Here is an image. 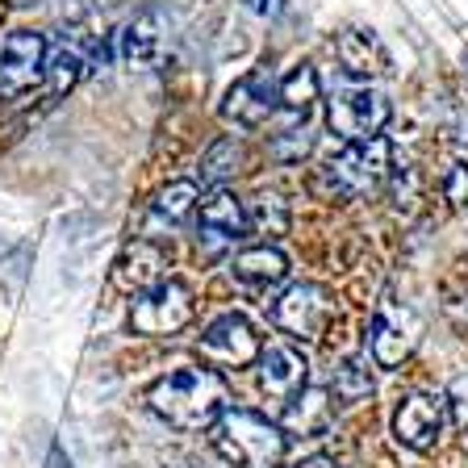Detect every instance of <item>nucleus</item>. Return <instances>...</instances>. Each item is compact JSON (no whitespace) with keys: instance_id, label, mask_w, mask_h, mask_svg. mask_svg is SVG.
Here are the masks:
<instances>
[{"instance_id":"1","label":"nucleus","mask_w":468,"mask_h":468,"mask_svg":"<svg viewBox=\"0 0 468 468\" xmlns=\"http://www.w3.org/2000/svg\"><path fill=\"white\" fill-rule=\"evenodd\" d=\"M146 406L176 431H201L214 427L226 410V385L214 368H172L151 385Z\"/></svg>"},{"instance_id":"2","label":"nucleus","mask_w":468,"mask_h":468,"mask_svg":"<svg viewBox=\"0 0 468 468\" xmlns=\"http://www.w3.org/2000/svg\"><path fill=\"white\" fill-rule=\"evenodd\" d=\"M214 448L234 468H276L284 460V435L255 410H222L214 422Z\"/></svg>"},{"instance_id":"3","label":"nucleus","mask_w":468,"mask_h":468,"mask_svg":"<svg viewBox=\"0 0 468 468\" xmlns=\"http://www.w3.org/2000/svg\"><path fill=\"white\" fill-rule=\"evenodd\" d=\"M389 176V143L385 138H368V143H351L347 151H339L335 159H326L318 185L331 197L343 201H356V197H368L385 185Z\"/></svg>"},{"instance_id":"4","label":"nucleus","mask_w":468,"mask_h":468,"mask_svg":"<svg viewBox=\"0 0 468 468\" xmlns=\"http://www.w3.org/2000/svg\"><path fill=\"white\" fill-rule=\"evenodd\" d=\"M188 322H193V292L180 281H159L155 289L138 292L130 310V326L138 335H176Z\"/></svg>"},{"instance_id":"5","label":"nucleus","mask_w":468,"mask_h":468,"mask_svg":"<svg viewBox=\"0 0 468 468\" xmlns=\"http://www.w3.org/2000/svg\"><path fill=\"white\" fill-rule=\"evenodd\" d=\"M331 130L347 143H368L385 130L389 122V101L372 92L368 84L364 88H335L331 92Z\"/></svg>"},{"instance_id":"6","label":"nucleus","mask_w":468,"mask_h":468,"mask_svg":"<svg viewBox=\"0 0 468 468\" xmlns=\"http://www.w3.org/2000/svg\"><path fill=\"white\" fill-rule=\"evenodd\" d=\"M419 343V314L406 302H398L393 292H385L372 314V360L380 368H398Z\"/></svg>"},{"instance_id":"7","label":"nucleus","mask_w":468,"mask_h":468,"mask_svg":"<svg viewBox=\"0 0 468 468\" xmlns=\"http://www.w3.org/2000/svg\"><path fill=\"white\" fill-rule=\"evenodd\" d=\"M47 76V38L34 29H13L0 38V92L17 97Z\"/></svg>"},{"instance_id":"8","label":"nucleus","mask_w":468,"mask_h":468,"mask_svg":"<svg viewBox=\"0 0 468 468\" xmlns=\"http://www.w3.org/2000/svg\"><path fill=\"white\" fill-rule=\"evenodd\" d=\"M272 318L281 331H289L292 339H322V326L331 318V297L322 284H292L281 292V302L272 305Z\"/></svg>"},{"instance_id":"9","label":"nucleus","mask_w":468,"mask_h":468,"mask_svg":"<svg viewBox=\"0 0 468 468\" xmlns=\"http://www.w3.org/2000/svg\"><path fill=\"white\" fill-rule=\"evenodd\" d=\"M201 356L209 364H222V368H247V364L260 356V335L251 331V322L243 314H222V318L201 335Z\"/></svg>"},{"instance_id":"10","label":"nucleus","mask_w":468,"mask_h":468,"mask_svg":"<svg viewBox=\"0 0 468 468\" xmlns=\"http://www.w3.org/2000/svg\"><path fill=\"white\" fill-rule=\"evenodd\" d=\"M197 230H201V243L209 251H226L239 239H247V205L239 201L234 193L218 188L209 201H201V214H197Z\"/></svg>"},{"instance_id":"11","label":"nucleus","mask_w":468,"mask_h":468,"mask_svg":"<svg viewBox=\"0 0 468 468\" xmlns=\"http://www.w3.org/2000/svg\"><path fill=\"white\" fill-rule=\"evenodd\" d=\"M443 431V398L431 393H410L393 414V435L406 443L410 452H431Z\"/></svg>"},{"instance_id":"12","label":"nucleus","mask_w":468,"mask_h":468,"mask_svg":"<svg viewBox=\"0 0 468 468\" xmlns=\"http://www.w3.org/2000/svg\"><path fill=\"white\" fill-rule=\"evenodd\" d=\"M272 109H276V84H272V76H268V71H251V76L234 80L230 92H226V101H222V117H226V122L247 126V130L263 126V122L272 117Z\"/></svg>"},{"instance_id":"13","label":"nucleus","mask_w":468,"mask_h":468,"mask_svg":"<svg viewBox=\"0 0 468 468\" xmlns=\"http://www.w3.org/2000/svg\"><path fill=\"white\" fill-rule=\"evenodd\" d=\"M164 272H167V251L164 247H159L155 239H134L113 263V289L134 292L138 297V292L155 289V284L164 281Z\"/></svg>"},{"instance_id":"14","label":"nucleus","mask_w":468,"mask_h":468,"mask_svg":"<svg viewBox=\"0 0 468 468\" xmlns=\"http://www.w3.org/2000/svg\"><path fill=\"white\" fill-rule=\"evenodd\" d=\"M335 55H339L343 71L356 80L389 76V50H385V42H380L372 29H360V26L343 29L339 38H335Z\"/></svg>"},{"instance_id":"15","label":"nucleus","mask_w":468,"mask_h":468,"mask_svg":"<svg viewBox=\"0 0 468 468\" xmlns=\"http://www.w3.org/2000/svg\"><path fill=\"white\" fill-rule=\"evenodd\" d=\"M305 377H310V364H305L302 351L292 347H268L260 356V385L268 398L289 401L292 393L305 389Z\"/></svg>"},{"instance_id":"16","label":"nucleus","mask_w":468,"mask_h":468,"mask_svg":"<svg viewBox=\"0 0 468 468\" xmlns=\"http://www.w3.org/2000/svg\"><path fill=\"white\" fill-rule=\"evenodd\" d=\"M331 414H335L331 393L305 385L302 393H292V398L284 401V431H289V435H302V439H314L331 427Z\"/></svg>"},{"instance_id":"17","label":"nucleus","mask_w":468,"mask_h":468,"mask_svg":"<svg viewBox=\"0 0 468 468\" xmlns=\"http://www.w3.org/2000/svg\"><path fill=\"white\" fill-rule=\"evenodd\" d=\"M230 272L239 284H247V289L255 292H268L276 289V284H284V276H289V260H284L276 247H251V251H239L230 263Z\"/></svg>"},{"instance_id":"18","label":"nucleus","mask_w":468,"mask_h":468,"mask_svg":"<svg viewBox=\"0 0 468 468\" xmlns=\"http://www.w3.org/2000/svg\"><path fill=\"white\" fill-rule=\"evenodd\" d=\"M159 50H164V26H159L155 13H143V17H134L117 34V55L130 68H151L159 58Z\"/></svg>"},{"instance_id":"19","label":"nucleus","mask_w":468,"mask_h":468,"mask_svg":"<svg viewBox=\"0 0 468 468\" xmlns=\"http://www.w3.org/2000/svg\"><path fill=\"white\" fill-rule=\"evenodd\" d=\"M88 68H92V58H88L84 42H76V38H63L47 50V76H50V88H55V92L76 88L80 80L88 76Z\"/></svg>"},{"instance_id":"20","label":"nucleus","mask_w":468,"mask_h":468,"mask_svg":"<svg viewBox=\"0 0 468 468\" xmlns=\"http://www.w3.org/2000/svg\"><path fill=\"white\" fill-rule=\"evenodd\" d=\"M247 226H251V234H263V239H281L289 230V201L281 193H255L247 201Z\"/></svg>"},{"instance_id":"21","label":"nucleus","mask_w":468,"mask_h":468,"mask_svg":"<svg viewBox=\"0 0 468 468\" xmlns=\"http://www.w3.org/2000/svg\"><path fill=\"white\" fill-rule=\"evenodd\" d=\"M372 389H377V385H372V372L360 356L343 360L331 377V398L339 401V406H360V401L372 398Z\"/></svg>"},{"instance_id":"22","label":"nucleus","mask_w":468,"mask_h":468,"mask_svg":"<svg viewBox=\"0 0 468 468\" xmlns=\"http://www.w3.org/2000/svg\"><path fill=\"white\" fill-rule=\"evenodd\" d=\"M276 101H281L292 117H305L314 109V101H318V71L305 68V63L302 68H292L289 76L276 84Z\"/></svg>"},{"instance_id":"23","label":"nucleus","mask_w":468,"mask_h":468,"mask_svg":"<svg viewBox=\"0 0 468 468\" xmlns=\"http://www.w3.org/2000/svg\"><path fill=\"white\" fill-rule=\"evenodd\" d=\"M193 209H197V185L193 180H176V185H167L164 193L155 197V205H151V222L155 226H180Z\"/></svg>"},{"instance_id":"24","label":"nucleus","mask_w":468,"mask_h":468,"mask_svg":"<svg viewBox=\"0 0 468 468\" xmlns=\"http://www.w3.org/2000/svg\"><path fill=\"white\" fill-rule=\"evenodd\" d=\"M243 164H247V146L239 143V138H222V143L209 146V155H205V164H201V176L209 185L222 188L226 180H234V176L243 172Z\"/></svg>"},{"instance_id":"25","label":"nucleus","mask_w":468,"mask_h":468,"mask_svg":"<svg viewBox=\"0 0 468 468\" xmlns=\"http://www.w3.org/2000/svg\"><path fill=\"white\" fill-rule=\"evenodd\" d=\"M314 151V134H310V126H302V130H284V134H276V143H272V155L276 159H284V164H297V159H305Z\"/></svg>"},{"instance_id":"26","label":"nucleus","mask_w":468,"mask_h":468,"mask_svg":"<svg viewBox=\"0 0 468 468\" xmlns=\"http://www.w3.org/2000/svg\"><path fill=\"white\" fill-rule=\"evenodd\" d=\"M443 197H448L452 209H464L468 205V164H452L443 176Z\"/></svg>"},{"instance_id":"27","label":"nucleus","mask_w":468,"mask_h":468,"mask_svg":"<svg viewBox=\"0 0 468 468\" xmlns=\"http://www.w3.org/2000/svg\"><path fill=\"white\" fill-rule=\"evenodd\" d=\"M47 13L58 21V26H76L92 13V0H47Z\"/></svg>"},{"instance_id":"28","label":"nucleus","mask_w":468,"mask_h":468,"mask_svg":"<svg viewBox=\"0 0 468 468\" xmlns=\"http://www.w3.org/2000/svg\"><path fill=\"white\" fill-rule=\"evenodd\" d=\"M448 406H452V422H456L460 431H468V377H460L456 385H452Z\"/></svg>"},{"instance_id":"29","label":"nucleus","mask_w":468,"mask_h":468,"mask_svg":"<svg viewBox=\"0 0 468 468\" xmlns=\"http://www.w3.org/2000/svg\"><path fill=\"white\" fill-rule=\"evenodd\" d=\"M247 9L260 13V17H281V13H284V0H247Z\"/></svg>"},{"instance_id":"30","label":"nucleus","mask_w":468,"mask_h":468,"mask_svg":"<svg viewBox=\"0 0 468 468\" xmlns=\"http://www.w3.org/2000/svg\"><path fill=\"white\" fill-rule=\"evenodd\" d=\"M297 468H339V464H335L331 456H310V460H302Z\"/></svg>"},{"instance_id":"31","label":"nucleus","mask_w":468,"mask_h":468,"mask_svg":"<svg viewBox=\"0 0 468 468\" xmlns=\"http://www.w3.org/2000/svg\"><path fill=\"white\" fill-rule=\"evenodd\" d=\"M47 468H71V464H68V456H63V448H55V452H50Z\"/></svg>"},{"instance_id":"32","label":"nucleus","mask_w":468,"mask_h":468,"mask_svg":"<svg viewBox=\"0 0 468 468\" xmlns=\"http://www.w3.org/2000/svg\"><path fill=\"white\" fill-rule=\"evenodd\" d=\"M464 76H468V55H464Z\"/></svg>"},{"instance_id":"33","label":"nucleus","mask_w":468,"mask_h":468,"mask_svg":"<svg viewBox=\"0 0 468 468\" xmlns=\"http://www.w3.org/2000/svg\"><path fill=\"white\" fill-rule=\"evenodd\" d=\"M464 448H468V439H464Z\"/></svg>"}]
</instances>
